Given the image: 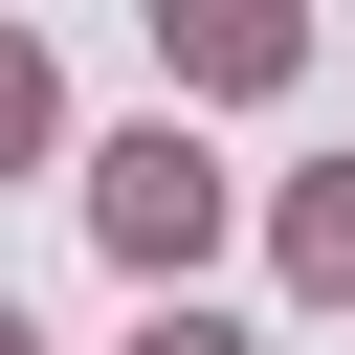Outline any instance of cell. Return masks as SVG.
I'll return each instance as SVG.
<instances>
[{
	"mask_svg": "<svg viewBox=\"0 0 355 355\" xmlns=\"http://www.w3.org/2000/svg\"><path fill=\"white\" fill-rule=\"evenodd\" d=\"M89 244H111L133 288H178V266L222 244V155H200L178 111H155V133H111V155H89Z\"/></svg>",
	"mask_w": 355,
	"mask_h": 355,
	"instance_id": "6da1fadb",
	"label": "cell"
},
{
	"mask_svg": "<svg viewBox=\"0 0 355 355\" xmlns=\"http://www.w3.org/2000/svg\"><path fill=\"white\" fill-rule=\"evenodd\" d=\"M155 67L178 89H288L311 67V0H155Z\"/></svg>",
	"mask_w": 355,
	"mask_h": 355,
	"instance_id": "7a4b0ae2",
	"label": "cell"
},
{
	"mask_svg": "<svg viewBox=\"0 0 355 355\" xmlns=\"http://www.w3.org/2000/svg\"><path fill=\"white\" fill-rule=\"evenodd\" d=\"M288 288H311V311H355V155H333V178H288Z\"/></svg>",
	"mask_w": 355,
	"mask_h": 355,
	"instance_id": "3957f363",
	"label": "cell"
},
{
	"mask_svg": "<svg viewBox=\"0 0 355 355\" xmlns=\"http://www.w3.org/2000/svg\"><path fill=\"white\" fill-rule=\"evenodd\" d=\"M44 155H67V67L0 22V178H44Z\"/></svg>",
	"mask_w": 355,
	"mask_h": 355,
	"instance_id": "277c9868",
	"label": "cell"
},
{
	"mask_svg": "<svg viewBox=\"0 0 355 355\" xmlns=\"http://www.w3.org/2000/svg\"><path fill=\"white\" fill-rule=\"evenodd\" d=\"M133 355H266V333H244V311H200V288H155V333H133Z\"/></svg>",
	"mask_w": 355,
	"mask_h": 355,
	"instance_id": "5b68a950",
	"label": "cell"
},
{
	"mask_svg": "<svg viewBox=\"0 0 355 355\" xmlns=\"http://www.w3.org/2000/svg\"><path fill=\"white\" fill-rule=\"evenodd\" d=\"M0 355H44V333H22V311H0Z\"/></svg>",
	"mask_w": 355,
	"mask_h": 355,
	"instance_id": "8992f818",
	"label": "cell"
}]
</instances>
